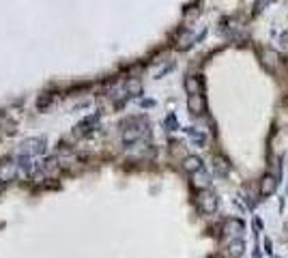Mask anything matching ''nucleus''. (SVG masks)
<instances>
[{
  "label": "nucleus",
  "instance_id": "obj_2",
  "mask_svg": "<svg viewBox=\"0 0 288 258\" xmlns=\"http://www.w3.org/2000/svg\"><path fill=\"white\" fill-rule=\"evenodd\" d=\"M45 147H47V140L45 138H26L20 149H18V155L20 157H30V159H37L39 155L45 153Z\"/></svg>",
  "mask_w": 288,
  "mask_h": 258
},
{
  "label": "nucleus",
  "instance_id": "obj_10",
  "mask_svg": "<svg viewBox=\"0 0 288 258\" xmlns=\"http://www.w3.org/2000/svg\"><path fill=\"white\" fill-rule=\"evenodd\" d=\"M260 58H262V64H265L269 71H275V67L279 64V56H277V52H273V50H265Z\"/></svg>",
  "mask_w": 288,
  "mask_h": 258
},
{
  "label": "nucleus",
  "instance_id": "obj_15",
  "mask_svg": "<svg viewBox=\"0 0 288 258\" xmlns=\"http://www.w3.org/2000/svg\"><path fill=\"white\" fill-rule=\"evenodd\" d=\"M127 93L140 95V93H142V84L138 82V80H129V82H127Z\"/></svg>",
  "mask_w": 288,
  "mask_h": 258
},
{
  "label": "nucleus",
  "instance_id": "obj_4",
  "mask_svg": "<svg viewBox=\"0 0 288 258\" xmlns=\"http://www.w3.org/2000/svg\"><path fill=\"white\" fill-rule=\"evenodd\" d=\"M243 230H245V226H243L241 220H228L226 224H224V235H228L230 241H233V239H241Z\"/></svg>",
  "mask_w": 288,
  "mask_h": 258
},
{
  "label": "nucleus",
  "instance_id": "obj_3",
  "mask_svg": "<svg viewBox=\"0 0 288 258\" xmlns=\"http://www.w3.org/2000/svg\"><path fill=\"white\" fill-rule=\"evenodd\" d=\"M196 203H198V209L204 215H213L215 211H218V207H220V200H218V196H215L211 189H202V191H200L198 198H196Z\"/></svg>",
  "mask_w": 288,
  "mask_h": 258
},
{
  "label": "nucleus",
  "instance_id": "obj_9",
  "mask_svg": "<svg viewBox=\"0 0 288 258\" xmlns=\"http://www.w3.org/2000/svg\"><path fill=\"white\" fill-rule=\"evenodd\" d=\"M191 183H194V187H198L200 191H202V189H209L211 176L206 174L204 170H200V172H196V174H191Z\"/></svg>",
  "mask_w": 288,
  "mask_h": 258
},
{
  "label": "nucleus",
  "instance_id": "obj_5",
  "mask_svg": "<svg viewBox=\"0 0 288 258\" xmlns=\"http://www.w3.org/2000/svg\"><path fill=\"white\" fill-rule=\"evenodd\" d=\"M97 118H99V114H95V116H89V118H84L82 123H78V125L74 127V134L78 136V138H82V136H89V134L93 132L95 123H97Z\"/></svg>",
  "mask_w": 288,
  "mask_h": 258
},
{
  "label": "nucleus",
  "instance_id": "obj_13",
  "mask_svg": "<svg viewBox=\"0 0 288 258\" xmlns=\"http://www.w3.org/2000/svg\"><path fill=\"white\" fill-rule=\"evenodd\" d=\"M185 91H187V95H202V84H200L198 76H189L185 80Z\"/></svg>",
  "mask_w": 288,
  "mask_h": 258
},
{
  "label": "nucleus",
  "instance_id": "obj_6",
  "mask_svg": "<svg viewBox=\"0 0 288 258\" xmlns=\"http://www.w3.org/2000/svg\"><path fill=\"white\" fill-rule=\"evenodd\" d=\"M187 108H189L191 114H204V112H206V101H204V97H202V95H189Z\"/></svg>",
  "mask_w": 288,
  "mask_h": 258
},
{
  "label": "nucleus",
  "instance_id": "obj_16",
  "mask_svg": "<svg viewBox=\"0 0 288 258\" xmlns=\"http://www.w3.org/2000/svg\"><path fill=\"white\" fill-rule=\"evenodd\" d=\"M271 174H273L275 179H279V174H282V159H279V157L273 159V172H271Z\"/></svg>",
  "mask_w": 288,
  "mask_h": 258
},
{
  "label": "nucleus",
  "instance_id": "obj_8",
  "mask_svg": "<svg viewBox=\"0 0 288 258\" xmlns=\"http://www.w3.org/2000/svg\"><path fill=\"white\" fill-rule=\"evenodd\" d=\"M183 170L189 172V174H196L200 170H204V166H202V159L196 157V155H189L183 159Z\"/></svg>",
  "mask_w": 288,
  "mask_h": 258
},
{
  "label": "nucleus",
  "instance_id": "obj_11",
  "mask_svg": "<svg viewBox=\"0 0 288 258\" xmlns=\"http://www.w3.org/2000/svg\"><path fill=\"white\" fill-rule=\"evenodd\" d=\"M245 254V243H243V239H233L228 243V256L230 258H241Z\"/></svg>",
  "mask_w": 288,
  "mask_h": 258
},
{
  "label": "nucleus",
  "instance_id": "obj_12",
  "mask_svg": "<svg viewBox=\"0 0 288 258\" xmlns=\"http://www.w3.org/2000/svg\"><path fill=\"white\" fill-rule=\"evenodd\" d=\"M213 168H215V172H218L220 176H226L230 172V161L226 157H222V155H215L213 157Z\"/></svg>",
  "mask_w": 288,
  "mask_h": 258
},
{
  "label": "nucleus",
  "instance_id": "obj_14",
  "mask_svg": "<svg viewBox=\"0 0 288 258\" xmlns=\"http://www.w3.org/2000/svg\"><path fill=\"white\" fill-rule=\"evenodd\" d=\"M187 134H189V138L194 140L196 144H200V147H202V144L206 142V136H204L202 132H196V129H187Z\"/></svg>",
  "mask_w": 288,
  "mask_h": 258
},
{
  "label": "nucleus",
  "instance_id": "obj_1",
  "mask_svg": "<svg viewBox=\"0 0 288 258\" xmlns=\"http://www.w3.org/2000/svg\"><path fill=\"white\" fill-rule=\"evenodd\" d=\"M121 127H123L121 129V136H123V144H125V147H135L138 142H142L144 138H149V136H151L147 118H140V116L123 120Z\"/></svg>",
  "mask_w": 288,
  "mask_h": 258
},
{
  "label": "nucleus",
  "instance_id": "obj_7",
  "mask_svg": "<svg viewBox=\"0 0 288 258\" xmlns=\"http://www.w3.org/2000/svg\"><path fill=\"white\" fill-rule=\"evenodd\" d=\"M277 181L279 179H275L273 174H265L262 176V181H260V196H271L275 189H277Z\"/></svg>",
  "mask_w": 288,
  "mask_h": 258
}]
</instances>
